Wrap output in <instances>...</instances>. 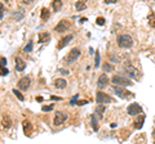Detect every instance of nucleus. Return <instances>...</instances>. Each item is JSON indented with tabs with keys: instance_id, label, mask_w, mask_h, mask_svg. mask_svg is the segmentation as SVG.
<instances>
[{
	"instance_id": "nucleus-14",
	"label": "nucleus",
	"mask_w": 155,
	"mask_h": 144,
	"mask_svg": "<svg viewBox=\"0 0 155 144\" xmlns=\"http://www.w3.org/2000/svg\"><path fill=\"white\" fill-rule=\"evenodd\" d=\"M22 125H23V131H25V134L30 135V134L32 133V125H31V122L28 121V120H25V121L22 122Z\"/></svg>"
},
{
	"instance_id": "nucleus-11",
	"label": "nucleus",
	"mask_w": 155,
	"mask_h": 144,
	"mask_svg": "<svg viewBox=\"0 0 155 144\" xmlns=\"http://www.w3.org/2000/svg\"><path fill=\"white\" fill-rule=\"evenodd\" d=\"M109 85V77H107V75L106 74H102L98 77V81H97V86H98L100 89H104L106 88V86Z\"/></svg>"
},
{
	"instance_id": "nucleus-35",
	"label": "nucleus",
	"mask_w": 155,
	"mask_h": 144,
	"mask_svg": "<svg viewBox=\"0 0 155 144\" xmlns=\"http://www.w3.org/2000/svg\"><path fill=\"white\" fill-rule=\"evenodd\" d=\"M5 75H8V70L5 67H2V76H5Z\"/></svg>"
},
{
	"instance_id": "nucleus-32",
	"label": "nucleus",
	"mask_w": 155,
	"mask_h": 144,
	"mask_svg": "<svg viewBox=\"0 0 155 144\" xmlns=\"http://www.w3.org/2000/svg\"><path fill=\"white\" fill-rule=\"evenodd\" d=\"M3 18H4V5L0 4V20H3Z\"/></svg>"
},
{
	"instance_id": "nucleus-40",
	"label": "nucleus",
	"mask_w": 155,
	"mask_h": 144,
	"mask_svg": "<svg viewBox=\"0 0 155 144\" xmlns=\"http://www.w3.org/2000/svg\"><path fill=\"white\" fill-rule=\"evenodd\" d=\"M52 99H53V100H56V99H57V100H61L62 98H61V97H56V95H53V97H52Z\"/></svg>"
},
{
	"instance_id": "nucleus-20",
	"label": "nucleus",
	"mask_w": 155,
	"mask_h": 144,
	"mask_svg": "<svg viewBox=\"0 0 155 144\" xmlns=\"http://www.w3.org/2000/svg\"><path fill=\"white\" fill-rule=\"evenodd\" d=\"M52 8H53V11H54V12L61 11V8H62V0H53V2H52Z\"/></svg>"
},
{
	"instance_id": "nucleus-34",
	"label": "nucleus",
	"mask_w": 155,
	"mask_h": 144,
	"mask_svg": "<svg viewBox=\"0 0 155 144\" xmlns=\"http://www.w3.org/2000/svg\"><path fill=\"white\" fill-rule=\"evenodd\" d=\"M2 62H0V63H2V67H5V64H7V59H5V57H2V59H0Z\"/></svg>"
},
{
	"instance_id": "nucleus-8",
	"label": "nucleus",
	"mask_w": 155,
	"mask_h": 144,
	"mask_svg": "<svg viewBox=\"0 0 155 144\" xmlns=\"http://www.w3.org/2000/svg\"><path fill=\"white\" fill-rule=\"evenodd\" d=\"M127 111H128V114H130V116H136V114H140L142 112V107L138 103H132L128 105Z\"/></svg>"
},
{
	"instance_id": "nucleus-2",
	"label": "nucleus",
	"mask_w": 155,
	"mask_h": 144,
	"mask_svg": "<svg viewBox=\"0 0 155 144\" xmlns=\"http://www.w3.org/2000/svg\"><path fill=\"white\" fill-rule=\"evenodd\" d=\"M79 57H80V49H78V48H72V49L69 52V54L65 57V62L66 63H74L75 61H78Z\"/></svg>"
},
{
	"instance_id": "nucleus-3",
	"label": "nucleus",
	"mask_w": 155,
	"mask_h": 144,
	"mask_svg": "<svg viewBox=\"0 0 155 144\" xmlns=\"http://www.w3.org/2000/svg\"><path fill=\"white\" fill-rule=\"evenodd\" d=\"M111 83H113L114 85H120V86H130L132 85V83L129 81V79H125V77H123V76H119V75L113 76Z\"/></svg>"
},
{
	"instance_id": "nucleus-28",
	"label": "nucleus",
	"mask_w": 155,
	"mask_h": 144,
	"mask_svg": "<svg viewBox=\"0 0 155 144\" xmlns=\"http://www.w3.org/2000/svg\"><path fill=\"white\" fill-rule=\"evenodd\" d=\"M96 23H97L98 26H104V25H105V18H104V17H97Z\"/></svg>"
},
{
	"instance_id": "nucleus-16",
	"label": "nucleus",
	"mask_w": 155,
	"mask_h": 144,
	"mask_svg": "<svg viewBox=\"0 0 155 144\" xmlns=\"http://www.w3.org/2000/svg\"><path fill=\"white\" fill-rule=\"evenodd\" d=\"M67 85V81L65 79H57L54 80V86L57 89H65Z\"/></svg>"
},
{
	"instance_id": "nucleus-7",
	"label": "nucleus",
	"mask_w": 155,
	"mask_h": 144,
	"mask_svg": "<svg viewBox=\"0 0 155 144\" xmlns=\"http://www.w3.org/2000/svg\"><path fill=\"white\" fill-rule=\"evenodd\" d=\"M67 120V114L65 112H62V111H58L56 112L54 114V118H53V124L56 125V126H60V125H62L65 121Z\"/></svg>"
},
{
	"instance_id": "nucleus-12",
	"label": "nucleus",
	"mask_w": 155,
	"mask_h": 144,
	"mask_svg": "<svg viewBox=\"0 0 155 144\" xmlns=\"http://www.w3.org/2000/svg\"><path fill=\"white\" fill-rule=\"evenodd\" d=\"M72 37H74V36H72V35H67V36H65V37H62V39L60 40V41H58V45H57V49L58 50H61V49H64V48L67 45V44H69V42L72 40Z\"/></svg>"
},
{
	"instance_id": "nucleus-31",
	"label": "nucleus",
	"mask_w": 155,
	"mask_h": 144,
	"mask_svg": "<svg viewBox=\"0 0 155 144\" xmlns=\"http://www.w3.org/2000/svg\"><path fill=\"white\" fill-rule=\"evenodd\" d=\"M104 70H105V71H113L114 67L111 66L110 63H105V64H104Z\"/></svg>"
},
{
	"instance_id": "nucleus-10",
	"label": "nucleus",
	"mask_w": 155,
	"mask_h": 144,
	"mask_svg": "<svg viewBox=\"0 0 155 144\" xmlns=\"http://www.w3.org/2000/svg\"><path fill=\"white\" fill-rule=\"evenodd\" d=\"M30 84H31V79L28 77V76H25V77L19 79V81H18V89L27 90L28 88H30Z\"/></svg>"
},
{
	"instance_id": "nucleus-18",
	"label": "nucleus",
	"mask_w": 155,
	"mask_h": 144,
	"mask_svg": "<svg viewBox=\"0 0 155 144\" xmlns=\"http://www.w3.org/2000/svg\"><path fill=\"white\" fill-rule=\"evenodd\" d=\"M143 121H145V116H143V114H141V117H138V118L134 121V124H133L134 129H137V130H140V129H141V127L143 126Z\"/></svg>"
},
{
	"instance_id": "nucleus-24",
	"label": "nucleus",
	"mask_w": 155,
	"mask_h": 144,
	"mask_svg": "<svg viewBox=\"0 0 155 144\" xmlns=\"http://www.w3.org/2000/svg\"><path fill=\"white\" fill-rule=\"evenodd\" d=\"M11 125H12L11 118H9L8 116H4L3 117V126L5 127V129H9V127H11Z\"/></svg>"
},
{
	"instance_id": "nucleus-38",
	"label": "nucleus",
	"mask_w": 155,
	"mask_h": 144,
	"mask_svg": "<svg viewBox=\"0 0 155 144\" xmlns=\"http://www.w3.org/2000/svg\"><path fill=\"white\" fill-rule=\"evenodd\" d=\"M60 72H61L62 75H69V71H67V70H64V68H61Z\"/></svg>"
},
{
	"instance_id": "nucleus-29",
	"label": "nucleus",
	"mask_w": 155,
	"mask_h": 144,
	"mask_svg": "<svg viewBox=\"0 0 155 144\" xmlns=\"http://www.w3.org/2000/svg\"><path fill=\"white\" fill-rule=\"evenodd\" d=\"M53 108H54V105H53V104H51V105H43V107H41V111L48 112V111H52Z\"/></svg>"
},
{
	"instance_id": "nucleus-5",
	"label": "nucleus",
	"mask_w": 155,
	"mask_h": 144,
	"mask_svg": "<svg viewBox=\"0 0 155 144\" xmlns=\"http://www.w3.org/2000/svg\"><path fill=\"white\" fill-rule=\"evenodd\" d=\"M96 99H97V102H98L100 104H107V103L113 102V98H111L109 94H105L104 92H97Z\"/></svg>"
},
{
	"instance_id": "nucleus-30",
	"label": "nucleus",
	"mask_w": 155,
	"mask_h": 144,
	"mask_svg": "<svg viewBox=\"0 0 155 144\" xmlns=\"http://www.w3.org/2000/svg\"><path fill=\"white\" fill-rule=\"evenodd\" d=\"M98 66H100V53H98V52H96V61H94V67H96V68H98Z\"/></svg>"
},
{
	"instance_id": "nucleus-39",
	"label": "nucleus",
	"mask_w": 155,
	"mask_h": 144,
	"mask_svg": "<svg viewBox=\"0 0 155 144\" xmlns=\"http://www.w3.org/2000/svg\"><path fill=\"white\" fill-rule=\"evenodd\" d=\"M116 2H118V0H105V3H107V4H114Z\"/></svg>"
},
{
	"instance_id": "nucleus-36",
	"label": "nucleus",
	"mask_w": 155,
	"mask_h": 144,
	"mask_svg": "<svg viewBox=\"0 0 155 144\" xmlns=\"http://www.w3.org/2000/svg\"><path fill=\"white\" fill-rule=\"evenodd\" d=\"M21 2L23 4H26V5H28V4H32L34 3V0H21Z\"/></svg>"
},
{
	"instance_id": "nucleus-13",
	"label": "nucleus",
	"mask_w": 155,
	"mask_h": 144,
	"mask_svg": "<svg viewBox=\"0 0 155 144\" xmlns=\"http://www.w3.org/2000/svg\"><path fill=\"white\" fill-rule=\"evenodd\" d=\"M14 64H16V71H18V72H21V71H23L26 68V62L23 61L22 58H16V61H14Z\"/></svg>"
},
{
	"instance_id": "nucleus-4",
	"label": "nucleus",
	"mask_w": 155,
	"mask_h": 144,
	"mask_svg": "<svg viewBox=\"0 0 155 144\" xmlns=\"http://www.w3.org/2000/svg\"><path fill=\"white\" fill-rule=\"evenodd\" d=\"M124 70H125V74L129 75V77H133V79H136V80L140 79V71H138L137 68H134L132 64L125 63V64H124Z\"/></svg>"
},
{
	"instance_id": "nucleus-33",
	"label": "nucleus",
	"mask_w": 155,
	"mask_h": 144,
	"mask_svg": "<svg viewBox=\"0 0 155 144\" xmlns=\"http://www.w3.org/2000/svg\"><path fill=\"white\" fill-rule=\"evenodd\" d=\"M78 97H79V95H74V97L71 98V100H70V104H71V105L76 104V99H78Z\"/></svg>"
},
{
	"instance_id": "nucleus-23",
	"label": "nucleus",
	"mask_w": 155,
	"mask_h": 144,
	"mask_svg": "<svg viewBox=\"0 0 155 144\" xmlns=\"http://www.w3.org/2000/svg\"><path fill=\"white\" fill-rule=\"evenodd\" d=\"M105 105H102V104H100L98 103V105H97V108H96V113L97 114H98V117L101 118V117H102V114H104V112H105Z\"/></svg>"
},
{
	"instance_id": "nucleus-27",
	"label": "nucleus",
	"mask_w": 155,
	"mask_h": 144,
	"mask_svg": "<svg viewBox=\"0 0 155 144\" xmlns=\"http://www.w3.org/2000/svg\"><path fill=\"white\" fill-rule=\"evenodd\" d=\"M32 48H34V42L30 40V41L27 42V45L23 48V52H25V53H30V52L32 50Z\"/></svg>"
},
{
	"instance_id": "nucleus-25",
	"label": "nucleus",
	"mask_w": 155,
	"mask_h": 144,
	"mask_svg": "<svg viewBox=\"0 0 155 144\" xmlns=\"http://www.w3.org/2000/svg\"><path fill=\"white\" fill-rule=\"evenodd\" d=\"M149 25H150V27H153V28H155V13H151L149 16Z\"/></svg>"
},
{
	"instance_id": "nucleus-22",
	"label": "nucleus",
	"mask_w": 155,
	"mask_h": 144,
	"mask_svg": "<svg viewBox=\"0 0 155 144\" xmlns=\"http://www.w3.org/2000/svg\"><path fill=\"white\" fill-rule=\"evenodd\" d=\"M22 18H23V11H19L18 13L14 12V13L12 14V20H13V21H21Z\"/></svg>"
},
{
	"instance_id": "nucleus-19",
	"label": "nucleus",
	"mask_w": 155,
	"mask_h": 144,
	"mask_svg": "<svg viewBox=\"0 0 155 144\" xmlns=\"http://www.w3.org/2000/svg\"><path fill=\"white\" fill-rule=\"evenodd\" d=\"M75 8H76V11H79V12L87 9V0H78L75 4Z\"/></svg>"
},
{
	"instance_id": "nucleus-17",
	"label": "nucleus",
	"mask_w": 155,
	"mask_h": 144,
	"mask_svg": "<svg viewBox=\"0 0 155 144\" xmlns=\"http://www.w3.org/2000/svg\"><path fill=\"white\" fill-rule=\"evenodd\" d=\"M38 37H39V42L41 44V42H48V41H49L51 35H49L48 32H40Z\"/></svg>"
},
{
	"instance_id": "nucleus-37",
	"label": "nucleus",
	"mask_w": 155,
	"mask_h": 144,
	"mask_svg": "<svg viewBox=\"0 0 155 144\" xmlns=\"http://www.w3.org/2000/svg\"><path fill=\"white\" fill-rule=\"evenodd\" d=\"M87 103H88V100H80V102H76L78 105H84V104H87Z\"/></svg>"
},
{
	"instance_id": "nucleus-1",
	"label": "nucleus",
	"mask_w": 155,
	"mask_h": 144,
	"mask_svg": "<svg viewBox=\"0 0 155 144\" xmlns=\"http://www.w3.org/2000/svg\"><path fill=\"white\" fill-rule=\"evenodd\" d=\"M118 45L120 48H124V49H127V48H130L133 45V39L130 35H127V33H123V35H119L118 36Z\"/></svg>"
},
{
	"instance_id": "nucleus-15",
	"label": "nucleus",
	"mask_w": 155,
	"mask_h": 144,
	"mask_svg": "<svg viewBox=\"0 0 155 144\" xmlns=\"http://www.w3.org/2000/svg\"><path fill=\"white\" fill-rule=\"evenodd\" d=\"M91 125H92V129L94 131L98 130V118H97V113L96 114H91Z\"/></svg>"
},
{
	"instance_id": "nucleus-41",
	"label": "nucleus",
	"mask_w": 155,
	"mask_h": 144,
	"mask_svg": "<svg viewBox=\"0 0 155 144\" xmlns=\"http://www.w3.org/2000/svg\"><path fill=\"white\" fill-rule=\"evenodd\" d=\"M154 2H155V0H154Z\"/></svg>"
},
{
	"instance_id": "nucleus-26",
	"label": "nucleus",
	"mask_w": 155,
	"mask_h": 144,
	"mask_svg": "<svg viewBox=\"0 0 155 144\" xmlns=\"http://www.w3.org/2000/svg\"><path fill=\"white\" fill-rule=\"evenodd\" d=\"M12 92H13V94L16 95V97H17L19 100H21V102H23V100H25V97H23V94H22L21 92H19V90H17V89H13Z\"/></svg>"
},
{
	"instance_id": "nucleus-6",
	"label": "nucleus",
	"mask_w": 155,
	"mask_h": 144,
	"mask_svg": "<svg viewBox=\"0 0 155 144\" xmlns=\"http://www.w3.org/2000/svg\"><path fill=\"white\" fill-rule=\"evenodd\" d=\"M113 92L118 95V97H120V98H128V97H133L132 94H130L129 92H127L125 89H123L120 85H114L113 86Z\"/></svg>"
},
{
	"instance_id": "nucleus-9",
	"label": "nucleus",
	"mask_w": 155,
	"mask_h": 144,
	"mask_svg": "<svg viewBox=\"0 0 155 144\" xmlns=\"http://www.w3.org/2000/svg\"><path fill=\"white\" fill-rule=\"evenodd\" d=\"M70 22H67L66 20H61L60 22L57 23V26L54 27V31L56 32H65L66 30H69L70 28Z\"/></svg>"
},
{
	"instance_id": "nucleus-21",
	"label": "nucleus",
	"mask_w": 155,
	"mask_h": 144,
	"mask_svg": "<svg viewBox=\"0 0 155 144\" xmlns=\"http://www.w3.org/2000/svg\"><path fill=\"white\" fill-rule=\"evenodd\" d=\"M49 16H51V12L48 11L47 8H43V9H41V14H40V18H41V20H43V21H47L48 18H49Z\"/></svg>"
}]
</instances>
